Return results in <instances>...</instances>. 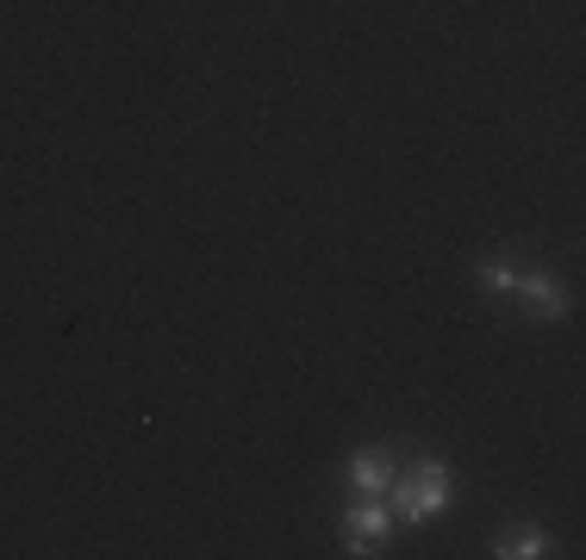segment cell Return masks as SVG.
<instances>
[{"mask_svg":"<svg viewBox=\"0 0 586 560\" xmlns=\"http://www.w3.org/2000/svg\"><path fill=\"white\" fill-rule=\"evenodd\" d=\"M387 492L399 499V517H406V523H425V517H437V511L450 504V467L418 461L406 480H393Z\"/></svg>","mask_w":586,"mask_h":560,"instance_id":"1","label":"cell"},{"mask_svg":"<svg viewBox=\"0 0 586 560\" xmlns=\"http://www.w3.org/2000/svg\"><path fill=\"white\" fill-rule=\"evenodd\" d=\"M518 299H525V311L530 318H562L567 311V293H562V281L555 274H518Z\"/></svg>","mask_w":586,"mask_h":560,"instance_id":"2","label":"cell"},{"mask_svg":"<svg viewBox=\"0 0 586 560\" xmlns=\"http://www.w3.org/2000/svg\"><path fill=\"white\" fill-rule=\"evenodd\" d=\"M387 523H393V511L387 504H356L350 517H343V536H350V555H374V541L387 536Z\"/></svg>","mask_w":586,"mask_h":560,"instance_id":"3","label":"cell"},{"mask_svg":"<svg viewBox=\"0 0 586 560\" xmlns=\"http://www.w3.org/2000/svg\"><path fill=\"white\" fill-rule=\"evenodd\" d=\"M350 480H356V492H362V499H387V485H393V461H387V455H356Z\"/></svg>","mask_w":586,"mask_h":560,"instance_id":"4","label":"cell"},{"mask_svg":"<svg viewBox=\"0 0 586 560\" xmlns=\"http://www.w3.org/2000/svg\"><path fill=\"white\" fill-rule=\"evenodd\" d=\"M549 541H543V529H511L506 541H499V555H511V560H530V555H543Z\"/></svg>","mask_w":586,"mask_h":560,"instance_id":"5","label":"cell"},{"mask_svg":"<svg viewBox=\"0 0 586 560\" xmlns=\"http://www.w3.org/2000/svg\"><path fill=\"white\" fill-rule=\"evenodd\" d=\"M481 287H487V293H511V287H518V268H506V262H487V268H481Z\"/></svg>","mask_w":586,"mask_h":560,"instance_id":"6","label":"cell"}]
</instances>
